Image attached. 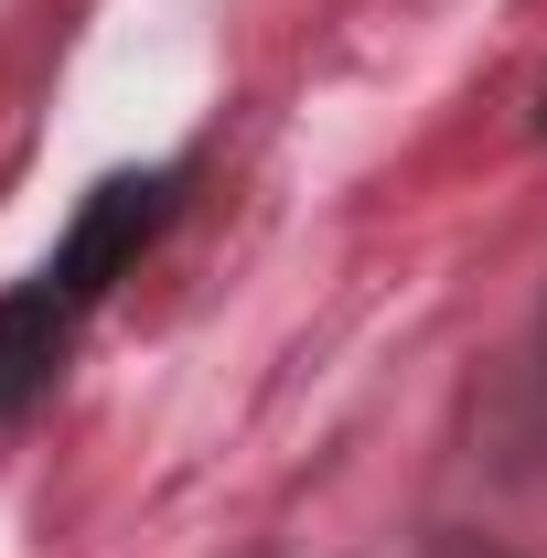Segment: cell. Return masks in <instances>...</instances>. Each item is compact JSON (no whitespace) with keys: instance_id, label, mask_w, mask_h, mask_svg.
I'll return each instance as SVG.
<instances>
[{"instance_id":"obj_2","label":"cell","mask_w":547,"mask_h":558,"mask_svg":"<svg viewBox=\"0 0 547 558\" xmlns=\"http://www.w3.org/2000/svg\"><path fill=\"white\" fill-rule=\"evenodd\" d=\"M65 344H75V301L54 290V279L0 290V418H22L54 376H65Z\"/></svg>"},{"instance_id":"obj_1","label":"cell","mask_w":547,"mask_h":558,"mask_svg":"<svg viewBox=\"0 0 547 558\" xmlns=\"http://www.w3.org/2000/svg\"><path fill=\"white\" fill-rule=\"evenodd\" d=\"M161 215H172V183H161V172H108V183L75 205L65 247H54V290H65V301H97L108 279H130V258L161 236Z\"/></svg>"},{"instance_id":"obj_3","label":"cell","mask_w":547,"mask_h":558,"mask_svg":"<svg viewBox=\"0 0 547 558\" xmlns=\"http://www.w3.org/2000/svg\"><path fill=\"white\" fill-rule=\"evenodd\" d=\"M537 130H547V97H537Z\"/></svg>"}]
</instances>
